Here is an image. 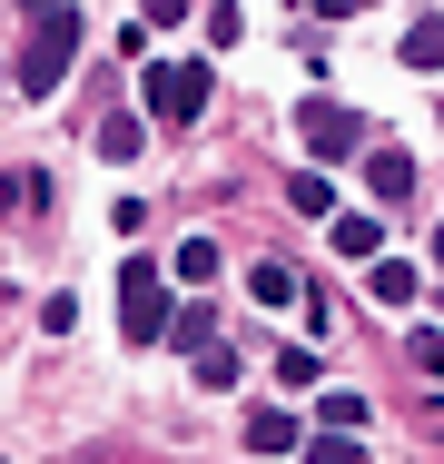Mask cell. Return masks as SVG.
Listing matches in <instances>:
<instances>
[{"instance_id":"6da1fadb","label":"cell","mask_w":444,"mask_h":464,"mask_svg":"<svg viewBox=\"0 0 444 464\" xmlns=\"http://www.w3.org/2000/svg\"><path fill=\"white\" fill-rule=\"evenodd\" d=\"M208 60H149V80H139V99H149V119H169V129H188L198 109H208Z\"/></svg>"},{"instance_id":"7a4b0ae2","label":"cell","mask_w":444,"mask_h":464,"mask_svg":"<svg viewBox=\"0 0 444 464\" xmlns=\"http://www.w3.org/2000/svg\"><path fill=\"white\" fill-rule=\"evenodd\" d=\"M70 50H80V10H50L40 30H30V50H20V99H50L70 80Z\"/></svg>"},{"instance_id":"3957f363","label":"cell","mask_w":444,"mask_h":464,"mask_svg":"<svg viewBox=\"0 0 444 464\" xmlns=\"http://www.w3.org/2000/svg\"><path fill=\"white\" fill-rule=\"evenodd\" d=\"M119 336H129V346H159V336H169V296H159V267H149V257L119 267Z\"/></svg>"},{"instance_id":"277c9868","label":"cell","mask_w":444,"mask_h":464,"mask_svg":"<svg viewBox=\"0 0 444 464\" xmlns=\"http://www.w3.org/2000/svg\"><path fill=\"white\" fill-rule=\"evenodd\" d=\"M296 129H306V149H316V159H355V149H365V119H355L346 99H306V109H296Z\"/></svg>"},{"instance_id":"5b68a950","label":"cell","mask_w":444,"mask_h":464,"mask_svg":"<svg viewBox=\"0 0 444 464\" xmlns=\"http://www.w3.org/2000/svg\"><path fill=\"white\" fill-rule=\"evenodd\" d=\"M169 336L188 346V356H208V346H217V306H208V296H188V306L169 316Z\"/></svg>"},{"instance_id":"8992f818","label":"cell","mask_w":444,"mask_h":464,"mask_svg":"<svg viewBox=\"0 0 444 464\" xmlns=\"http://www.w3.org/2000/svg\"><path fill=\"white\" fill-rule=\"evenodd\" d=\"M326 227H336V257H365V267L385 257V227H375V218H346V208H336Z\"/></svg>"},{"instance_id":"52a82bcc","label":"cell","mask_w":444,"mask_h":464,"mask_svg":"<svg viewBox=\"0 0 444 464\" xmlns=\"http://www.w3.org/2000/svg\"><path fill=\"white\" fill-rule=\"evenodd\" d=\"M365 188H375V198H415V159H405V149H375V159H365Z\"/></svg>"},{"instance_id":"ba28073f","label":"cell","mask_w":444,"mask_h":464,"mask_svg":"<svg viewBox=\"0 0 444 464\" xmlns=\"http://www.w3.org/2000/svg\"><path fill=\"white\" fill-rule=\"evenodd\" d=\"M247 455H296V415L257 405V415H247Z\"/></svg>"},{"instance_id":"9c48e42d","label":"cell","mask_w":444,"mask_h":464,"mask_svg":"<svg viewBox=\"0 0 444 464\" xmlns=\"http://www.w3.org/2000/svg\"><path fill=\"white\" fill-rule=\"evenodd\" d=\"M247 296H257V306H296V267H286V257H257V267H247Z\"/></svg>"},{"instance_id":"30bf717a","label":"cell","mask_w":444,"mask_h":464,"mask_svg":"<svg viewBox=\"0 0 444 464\" xmlns=\"http://www.w3.org/2000/svg\"><path fill=\"white\" fill-rule=\"evenodd\" d=\"M365 286H375L385 306H415V267H405V257H375V267H365Z\"/></svg>"},{"instance_id":"8fae6325","label":"cell","mask_w":444,"mask_h":464,"mask_svg":"<svg viewBox=\"0 0 444 464\" xmlns=\"http://www.w3.org/2000/svg\"><path fill=\"white\" fill-rule=\"evenodd\" d=\"M139 149H149V129H139V119H99V159H119V169H129Z\"/></svg>"},{"instance_id":"7c38bea8","label":"cell","mask_w":444,"mask_h":464,"mask_svg":"<svg viewBox=\"0 0 444 464\" xmlns=\"http://www.w3.org/2000/svg\"><path fill=\"white\" fill-rule=\"evenodd\" d=\"M0 198H10V218H20V208H50V179H40V169H10Z\"/></svg>"},{"instance_id":"4fadbf2b","label":"cell","mask_w":444,"mask_h":464,"mask_svg":"<svg viewBox=\"0 0 444 464\" xmlns=\"http://www.w3.org/2000/svg\"><path fill=\"white\" fill-rule=\"evenodd\" d=\"M405 60H415V70H444V20H415V30H405Z\"/></svg>"},{"instance_id":"5bb4252c","label":"cell","mask_w":444,"mask_h":464,"mask_svg":"<svg viewBox=\"0 0 444 464\" xmlns=\"http://www.w3.org/2000/svg\"><path fill=\"white\" fill-rule=\"evenodd\" d=\"M306 464H365V455H355V435H336V425H316V435H306Z\"/></svg>"},{"instance_id":"9a60e30c","label":"cell","mask_w":444,"mask_h":464,"mask_svg":"<svg viewBox=\"0 0 444 464\" xmlns=\"http://www.w3.org/2000/svg\"><path fill=\"white\" fill-rule=\"evenodd\" d=\"M276 385L306 395V385H316V346H286V356H276Z\"/></svg>"},{"instance_id":"2e32d148","label":"cell","mask_w":444,"mask_h":464,"mask_svg":"<svg viewBox=\"0 0 444 464\" xmlns=\"http://www.w3.org/2000/svg\"><path fill=\"white\" fill-rule=\"evenodd\" d=\"M198 385H208V395H227V385H237V356H227V346H208V356H198Z\"/></svg>"},{"instance_id":"e0dca14e","label":"cell","mask_w":444,"mask_h":464,"mask_svg":"<svg viewBox=\"0 0 444 464\" xmlns=\"http://www.w3.org/2000/svg\"><path fill=\"white\" fill-rule=\"evenodd\" d=\"M178 277H188V286L217 277V247H208V237H188V247H178Z\"/></svg>"},{"instance_id":"ac0fdd59","label":"cell","mask_w":444,"mask_h":464,"mask_svg":"<svg viewBox=\"0 0 444 464\" xmlns=\"http://www.w3.org/2000/svg\"><path fill=\"white\" fill-rule=\"evenodd\" d=\"M415 375H444V326H415Z\"/></svg>"},{"instance_id":"d6986e66","label":"cell","mask_w":444,"mask_h":464,"mask_svg":"<svg viewBox=\"0 0 444 464\" xmlns=\"http://www.w3.org/2000/svg\"><path fill=\"white\" fill-rule=\"evenodd\" d=\"M188 10H198V0H149V20H159V30H169V20H188Z\"/></svg>"},{"instance_id":"ffe728a7","label":"cell","mask_w":444,"mask_h":464,"mask_svg":"<svg viewBox=\"0 0 444 464\" xmlns=\"http://www.w3.org/2000/svg\"><path fill=\"white\" fill-rule=\"evenodd\" d=\"M20 10H30V20H50V10H60V0H20Z\"/></svg>"},{"instance_id":"44dd1931","label":"cell","mask_w":444,"mask_h":464,"mask_svg":"<svg viewBox=\"0 0 444 464\" xmlns=\"http://www.w3.org/2000/svg\"><path fill=\"white\" fill-rule=\"evenodd\" d=\"M316 10H365V0H316Z\"/></svg>"},{"instance_id":"7402d4cb","label":"cell","mask_w":444,"mask_h":464,"mask_svg":"<svg viewBox=\"0 0 444 464\" xmlns=\"http://www.w3.org/2000/svg\"><path fill=\"white\" fill-rule=\"evenodd\" d=\"M435 267H444V227H435Z\"/></svg>"}]
</instances>
